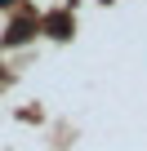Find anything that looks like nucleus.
Listing matches in <instances>:
<instances>
[{"label":"nucleus","mask_w":147,"mask_h":151,"mask_svg":"<svg viewBox=\"0 0 147 151\" xmlns=\"http://www.w3.org/2000/svg\"><path fill=\"white\" fill-rule=\"evenodd\" d=\"M0 5H5V0H0Z\"/></svg>","instance_id":"obj_1"}]
</instances>
